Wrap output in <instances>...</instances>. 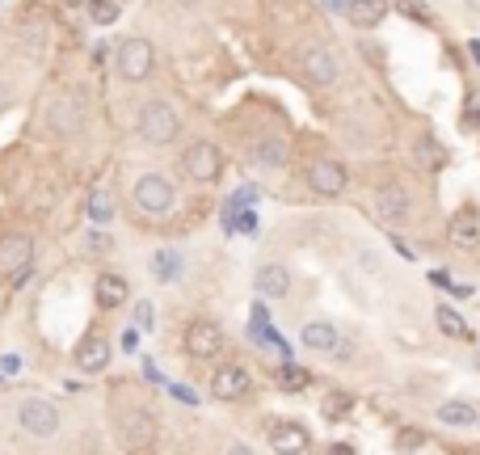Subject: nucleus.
<instances>
[{
  "instance_id": "1",
  "label": "nucleus",
  "mask_w": 480,
  "mask_h": 455,
  "mask_svg": "<svg viewBox=\"0 0 480 455\" xmlns=\"http://www.w3.org/2000/svg\"><path fill=\"white\" fill-rule=\"evenodd\" d=\"M177 131H182V119H177V110L169 106V101H161V98L143 101V110H140V135H143V143H152V148H161V143H173Z\"/></svg>"
},
{
  "instance_id": "2",
  "label": "nucleus",
  "mask_w": 480,
  "mask_h": 455,
  "mask_svg": "<svg viewBox=\"0 0 480 455\" xmlns=\"http://www.w3.org/2000/svg\"><path fill=\"white\" fill-rule=\"evenodd\" d=\"M114 64H119L122 80H148L156 68V51L148 38H122L119 51H114Z\"/></svg>"
},
{
  "instance_id": "3",
  "label": "nucleus",
  "mask_w": 480,
  "mask_h": 455,
  "mask_svg": "<svg viewBox=\"0 0 480 455\" xmlns=\"http://www.w3.org/2000/svg\"><path fill=\"white\" fill-rule=\"evenodd\" d=\"M135 206H140L143 216L164 219L173 211V182L161 174H143L140 182H135Z\"/></svg>"
},
{
  "instance_id": "4",
  "label": "nucleus",
  "mask_w": 480,
  "mask_h": 455,
  "mask_svg": "<svg viewBox=\"0 0 480 455\" xmlns=\"http://www.w3.org/2000/svg\"><path fill=\"white\" fill-rule=\"evenodd\" d=\"M17 422H22V430L34 434V439H51V434L59 430V409H55L47 397H26V401L17 405Z\"/></svg>"
},
{
  "instance_id": "5",
  "label": "nucleus",
  "mask_w": 480,
  "mask_h": 455,
  "mask_svg": "<svg viewBox=\"0 0 480 455\" xmlns=\"http://www.w3.org/2000/svg\"><path fill=\"white\" fill-rule=\"evenodd\" d=\"M156 434H161V426H156L152 409H127L119 418V439L131 447V451H148V447L156 443Z\"/></svg>"
},
{
  "instance_id": "6",
  "label": "nucleus",
  "mask_w": 480,
  "mask_h": 455,
  "mask_svg": "<svg viewBox=\"0 0 480 455\" xmlns=\"http://www.w3.org/2000/svg\"><path fill=\"white\" fill-rule=\"evenodd\" d=\"M219 169H224V156L211 140H194L186 152H182V174L194 177V182H215Z\"/></svg>"
},
{
  "instance_id": "7",
  "label": "nucleus",
  "mask_w": 480,
  "mask_h": 455,
  "mask_svg": "<svg viewBox=\"0 0 480 455\" xmlns=\"http://www.w3.org/2000/svg\"><path fill=\"white\" fill-rule=\"evenodd\" d=\"M182 346H186L190 358H203V363H211V358L224 354L228 337H224V329H219L215 321H194V325L186 329V337H182Z\"/></svg>"
},
{
  "instance_id": "8",
  "label": "nucleus",
  "mask_w": 480,
  "mask_h": 455,
  "mask_svg": "<svg viewBox=\"0 0 480 455\" xmlns=\"http://www.w3.org/2000/svg\"><path fill=\"white\" fill-rule=\"evenodd\" d=\"M308 185H312L317 195H325V198H338L341 190L350 185V169L341 161H329V156H320V161L308 164Z\"/></svg>"
},
{
  "instance_id": "9",
  "label": "nucleus",
  "mask_w": 480,
  "mask_h": 455,
  "mask_svg": "<svg viewBox=\"0 0 480 455\" xmlns=\"http://www.w3.org/2000/svg\"><path fill=\"white\" fill-rule=\"evenodd\" d=\"M299 68H304V76L312 80V85H338V76H341V64H338V55L329 51V47H308L304 59H299Z\"/></svg>"
},
{
  "instance_id": "10",
  "label": "nucleus",
  "mask_w": 480,
  "mask_h": 455,
  "mask_svg": "<svg viewBox=\"0 0 480 455\" xmlns=\"http://www.w3.org/2000/svg\"><path fill=\"white\" fill-rule=\"evenodd\" d=\"M249 388H253V376H249V367H240V363H228V367H219L215 376H211V397H215V401H240Z\"/></svg>"
},
{
  "instance_id": "11",
  "label": "nucleus",
  "mask_w": 480,
  "mask_h": 455,
  "mask_svg": "<svg viewBox=\"0 0 480 455\" xmlns=\"http://www.w3.org/2000/svg\"><path fill=\"white\" fill-rule=\"evenodd\" d=\"M47 127H51L59 140L77 135V131L85 127V110H80V101L77 98H55L51 106H47Z\"/></svg>"
},
{
  "instance_id": "12",
  "label": "nucleus",
  "mask_w": 480,
  "mask_h": 455,
  "mask_svg": "<svg viewBox=\"0 0 480 455\" xmlns=\"http://www.w3.org/2000/svg\"><path fill=\"white\" fill-rule=\"evenodd\" d=\"M375 211H380V219H388V224H404V219L413 216V198H409V190L396 182L380 185V195H375Z\"/></svg>"
},
{
  "instance_id": "13",
  "label": "nucleus",
  "mask_w": 480,
  "mask_h": 455,
  "mask_svg": "<svg viewBox=\"0 0 480 455\" xmlns=\"http://www.w3.org/2000/svg\"><path fill=\"white\" fill-rule=\"evenodd\" d=\"M447 240L455 249H476L480 245V211L476 206H459L447 224Z\"/></svg>"
},
{
  "instance_id": "14",
  "label": "nucleus",
  "mask_w": 480,
  "mask_h": 455,
  "mask_svg": "<svg viewBox=\"0 0 480 455\" xmlns=\"http://www.w3.org/2000/svg\"><path fill=\"white\" fill-rule=\"evenodd\" d=\"M338 13H346L354 26H362V30H371V26H380L383 17H388V0H329Z\"/></svg>"
},
{
  "instance_id": "15",
  "label": "nucleus",
  "mask_w": 480,
  "mask_h": 455,
  "mask_svg": "<svg viewBox=\"0 0 480 455\" xmlns=\"http://www.w3.org/2000/svg\"><path fill=\"white\" fill-rule=\"evenodd\" d=\"M34 258V240L22 237V232H9V237H0V274H17L26 270Z\"/></svg>"
},
{
  "instance_id": "16",
  "label": "nucleus",
  "mask_w": 480,
  "mask_h": 455,
  "mask_svg": "<svg viewBox=\"0 0 480 455\" xmlns=\"http://www.w3.org/2000/svg\"><path fill=\"white\" fill-rule=\"evenodd\" d=\"M270 447L278 455H304L308 447H312V439H308L304 426H295V422H278L270 430Z\"/></svg>"
},
{
  "instance_id": "17",
  "label": "nucleus",
  "mask_w": 480,
  "mask_h": 455,
  "mask_svg": "<svg viewBox=\"0 0 480 455\" xmlns=\"http://www.w3.org/2000/svg\"><path fill=\"white\" fill-rule=\"evenodd\" d=\"M257 295H266V300H283L287 291H291V270L287 266H278V261H270V266H262L257 270Z\"/></svg>"
},
{
  "instance_id": "18",
  "label": "nucleus",
  "mask_w": 480,
  "mask_h": 455,
  "mask_svg": "<svg viewBox=\"0 0 480 455\" xmlns=\"http://www.w3.org/2000/svg\"><path fill=\"white\" fill-rule=\"evenodd\" d=\"M106 363H110V342L101 333H89L77 346V367L80 371H106Z\"/></svg>"
},
{
  "instance_id": "19",
  "label": "nucleus",
  "mask_w": 480,
  "mask_h": 455,
  "mask_svg": "<svg viewBox=\"0 0 480 455\" xmlns=\"http://www.w3.org/2000/svg\"><path fill=\"white\" fill-rule=\"evenodd\" d=\"M299 342H304L308 350H320V354H329V350H338V346H341L338 329L329 325V321H308L304 333H299Z\"/></svg>"
},
{
  "instance_id": "20",
  "label": "nucleus",
  "mask_w": 480,
  "mask_h": 455,
  "mask_svg": "<svg viewBox=\"0 0 480 455\" xmlns=\"http://www.w3.org/2000/svg\"><path fill=\"white\" fill-rule=\"evenodd\" d=\"M438 422L443 426H476L480 409L472 401H443L438 405Z\"/></svg>"
},
{
  "instance_id": "21",
  "label": "nucleus",
  "mask_w": 480,
  "mask_h": 455,
  "mask_svg": "<svg viewBox=\"0 0 480 455\" xmlns=\"http://www.w3.org/2000/svg\"><path fill=\"white\" fill-rule=\"evenodd\" d=\"M413 161L422 164V169H430V174H434V169H443V164H447V148H443L434 135H422V140L413 143Z\"/></svg>"
},
{
  "instance_id": "22",
  "label": "nucleus",
  "mask_w": 480,
  "mask_h": 455,
  "mask_svg": "<svg viewBox=\"0 0 480 455\" xmlns=\"http://www.w3.org/2000/svg\"><path fill=\"white\" fill-rule=\"evenodd\" d=\"M98 303L101 308H119V303H127V279H122V274H101L98 279Z\"/></svg>"
},
{
  "instance_id": "23",
  "label": "nucleus",
  "mask_w": 480,
  "mask_h": 455,
  "mask_svg": "<svg viewBox=\"0 0 480 455\" xmlns=\"http://www.w3.org/2000/svg\"><path fill=\"white\" fill-rule=\"evenodd\" d=\"M152 274L161 282H177L182 279V258H177L173 249H156L152 253Z\"/></svg>"
},
{
  "instance_id": "24",
  "label": "nucleus",
  "mask_w": 480,
  "mask_h": 455,
  "mask_svg": "<svg viewBox=\"0 0 480 455\" xmlns=\"http://www.w3.org/2000/svg\"><path fill=\"white\" fill-rule=\"evenodd\" d=\"M434 321H438V329H443L447 337H468V321H464V316H459L451 303H438V308H434Z\"/></svg>"
},
{
  "instance_id": "25",
  "label": "nucleus",
  "mask_w": 480,
  "mask_h": 455,
  "mask_svg": "<svg viewBox=\"0 0 480 455\" xmlns=\"http://www.w3.org/2000/svg\"><path fill=\"white\" fill-rule=\"evenodd\" d=\"M253 161L266 164V169H278V164L287 161V143L283 140H262L257 148H253Z\"/></svg>"
},
{
  "instance_id": "26",
  "label": "nucleus",
  "mask_w": 480,
  "mask_h": 455,
  "mask_svg": "<svg viewBox=\"0 0 480 455\" xmlns=\"http://www.w3.org/2000/svg\"><path fill=\"white\" fill-rule=\"evenodd\" d=\"M274 376H278V384H283V388H295V392L308 388V379H312L304 367H295V363H283V367L274 371Z\"/></svg>"
},
{
  "instance_id": "27",
  "label": "nucleus",
  "mask_w": 480,
  "mask_h": 455,
  "mask_svg": "<svg viewBox=\"0 0 480 455\" xmlns=\"http://www.w3.org/2000/svg\"><path fill=\"white\" fill-rule=\"evenodd\" d=\"M89 17H93L98 26L119 22V5H114V0H89Z\"/></svg>"
},
{
  "instance_id": "28",
  "label": "nucleus",
  "mask_w": 480,
  "mask_h": 455,
  "mask_svg": "<svg viewBox=\"0 0 480 455\" xmlns=\"http://www.w3.org/2000/svg\"><path fill=\"white\" fill-rule=\"evenodd\" d=\"M396 9H401L409 22H422V26L434 22V17H430V5H426V0H396Z\"/></svg>"
},
{
  "instance_id": "29",
  "label": "nucleus",
  "mask_w": 480,
  "mask_h": 455,
  "mask_svg": "<svg viewBox=\"0 0 480 455\" xmlns=\"http://www.w3.org/2000/svg\"><path fill=\"white\" fill-rule=\"evenodd\" d=\"M350 409V397H341V392H329L325 397V418H346Z\"/></svg>"
},
{
  "instance_id": "30",
  "label": "nucleus",
  "mask_w": 480,
  "mask_h": 455,
  "mask_svg": "<svg viewBox=\"0 0 480 455\" xmlns=\"http://www.w3.org/2000/svg\"><path fill=\"white\" fill-rule=\"evenodd\" d=\"M422 443H426V434L422 430H401L396 434V447H401V451H417Z\"/></svg>"
},
{
  "instance_id": "31",
  "label": "nucleus",
  "mask_w": 480,
  "mask_h": 455,
  "mask_svg": "<svg viewBox=\"0 0 480 455\" xmlns=\"http://www.w3.org/2000/svg\"><path fill=\"white\" fill-rule=\"evenodd\" d=\"M464 127H468V131L480 127V93H472V98H468V114H464Z\"/></svg>"
},
{
  "instance_id": "32",
  "label": "nucleus",
  "mask_w": 480,
  "mask_h": 455,
  "mask_svg": "<svg viewBox=\"0 0 480 455\" xmlns=\"http://www.w3.org/2000/svg\"><path fill=\"white\" fill-rule=\"evenodd\" d=\"M135 316H140V325L148 329L152 325V303H135Z\"/></svg>"
},
{
  "instance_id": "33",
  "label": "nucleus",
  "mask_w": 480,
  "mask_h": 455,
  "mask_svg": "<svg viewBox=\"0 0 480 455\" xmlns=\"http://www.w3.org/2000/svg\"><path fill=\"white\" fill-rule=\"evenodd\" d=\"M89 249H93V253H106V249H110V240L101 237V232H93V237H89Z\"/></svg>"
},
{
  "instance_id": "34",
  "label": "nucleus",
  "mask_w": 480,
  "mask_h": 455,
  "mask_svg": "<svg viewBox=\"0 0 480 455\" xmlns=\"http://www.w3.org/2000/svg\"><path fill=\"white\" fill-rule=\"evenodd\" d=\"M325 455H354V447H350V443H329Z\"/></svg>"
},
{
  "instance_id": "35",
  "label": "nucleus",
  "mask_w": 480,
  "mask_h": 455,
  "mask_svg": "<svg viewBox=\"0 0 480 455\" xmlns=\"http://www.w3.org/2000/svg\"><path fill=\"white\" fill-rule=\"evenodd\" d=\"M430 282H434V287H451V274L447 270H434V274H430Z\"/></svg>"
},
{
  "instance_id": "36",
  "label": "nucleus",
  "mask_w": 480,
  "mask_h": 455,
  "mask_svg": "<svg viewBox=\"0 0 480 455\" xmlns=\"http://www.w3.org/2000/svg\"><path fill=\"white\" fill-rule=\"evenodd\" d=\"M228 455H253V447H245V443H232V447H228Z\"/></svg>"
},
{
  "instance_id": "37",
  "label": "nucleus",
  "mask_w": 480,
  "mask_h": 455,
  "mask_svg": "<svg viewBox=\"0 0 480 455\" xmlns=\"http://www.w3.org/2000/svg\"><path fill=\"white\" fill-rule=\"evenodd\" d=\"M468 51H472V59L480 64V38H472V43H468Z\"/></svg>"
},
{
  "instance_id": "38",
  "label": "nucleus",
  "mask_w": 480,
  "mask_h": 455,
  "mask_svg": "<svg viewBox=\"0 0 480 455\" xmlns=\"http://www.w3.org/2000/svg\"><path fill=\"white\" fill-rule=\"evenodd\" d=\"M9 106V85H0V110Z\"/></svg>"
}]
</instances>
